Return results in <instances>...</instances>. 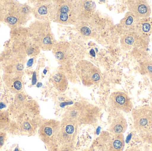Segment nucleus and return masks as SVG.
Wrapping results in <instances>:
<instances>
[{
    "mask_svg": "<svg viewBox=\"0 0 152 151\" xmlns=\"http://www.w3.org/2000/svg\"><path fill=\"white\" fill-rule=\"evenodd\" d=\"M100 114L98 107L87 101H80L69 106L63 118L74 121L79 126L96 123Z\"/></svg>",
    "mask_w": 152,
    "mask_h": 151,
    "instance_id": "f257e3e1",
    "label": "nucleus"
},
{
    "mask_svg": "<svg viewBox=\"0 0 152 151\" xmlns=\"http://www.w3.org/2000/svg\"><path fill=\"white\" fill-rule=\"evenodd\" d=\"M29 34L32 42L40 49L50 51L56 44L50 22L37 20L33 22L30 26Z\"/></svg>",
    "mask_w": 152,
    "mask_h": 151,
    "instance_id": "f03ea898",
    "label": "nucleus"
},
{
    "mask_svg": "<svg viewBox=\"0 0 152 151\" xmlns=\"http://www.w3.org/2000/svg\"><path fill=\"white\" fill-rule=\"evenodd\" d=\"M53 1L55 6L54 22L62 25H70L78 21V1L69 0Z\"/></svg>",
    "mask_w": 152,
    "mask_h": 151,
    "instance_id": "7ed1b4c3",
    "label": "nucleus"
},
{
    "mask_svg": "<svg viewBox=\"0 0 152 151\" xmlns=\"http://www.w3.org/2000/svg\"><path fill=\"white\" fill-rule=\"evenodd\" d=\"M76 71L83 85L90 86L99 83L102 79L101 70L89 61L81 60L77 63Z\"/></svg>",
    "mask_w": 152,
    "mask_h": 151,
    "instance_id": "20e7f679",
    "label": "nucleus"
},
{
    "mask_svg": "<svg viewBox=\"0 0 152 151\" xmlns=\"http://www.w3.org/2000/svg\"><path fill=\"white\" fill-rule=\"evenodd\" d=\"M78 126L74 121L63 118L60 121L59 131L54 144L58 143L65 149L71 146L75 139Z\"/></svg>",
    "mask_w": 152,
    "mask_h": 151,
    "instance_id": "39448f33",
    "label": "nucleus"
},
{
    "mask_svg": "<svg viewBox=\"0 0 152 151\" xmlns=\"http://www.w3.org/2000/svg\"><path fill=\"white\" fill-rule=\"evenodd\" d=\"M132 116L136 130L144 134L152 129V106L150 105L133 109Z\"/></svg>",
    "mask_w": 152,
    "mask_h": 151,
    "instance_id": "423d86ee",
    "label": "nucleus"
},
{
    "mask_svg": "<svg viewBox=\"0 0 152 151\" xmlns=\"http://www.w3.org/2000/svg\"><path fill=\"white\" fill-rule=\"evenodd\" d=\"M60 121L50 120L42 124L38 130L40 139L47 144H53L59 131Z\"/></svg>",
    "mask_w": 152,
    "mask_h": 151,
    "instance_id": "0eeeda50",
    "label": "nucleus"
},
{
    "mask_svg": "<svg viewBox=\"0 0 152 151\" xmlns=\"http://www.w3.org/2000/svg\"><path fill=\"white\" fill-rule=\"evenodd\" d=\"M32 13L38 20L45 22L53 20L55 15L54 1H41L32 9Z\"/></svg>",
    "mask_w": 152,
    "mask_h": 151,
    "instance_id": "6e6552de",
    "label": "nucleus"
},
{
    "mask_svg": "<svg viewBox=\"0 0 152 151\" xmlns=\"http://www.w3.org/2000/svg\"><path fill=\"white\" fill-rule=\"evenodd\" d=\"M32 9L27 5H21L14 8L8 15L5 16V20L10 25L14 27L21 25L28 20Z\"/></svg>",
    "mask_w": 152,
    "mask_h": 151,
    "instance_id": "1a4fd4ad",
    "label": "nucleus"
},
{
    "mask_svg": "<svg viewBox=\"0 0 152 151\" xmlns=\"http://www.w3.org/2000/svg\"><path fill=\"white\" fill-rule=\"evenodd\" d=\"M110 104L113 109L129 113L133 110V105L130 98L124 92H113L110 96Z\"/></svg>",
    "mask_w": 152,
    "mask_h": 151,
    "instance_id": "9d476101",
    "label": "nucleus"
},
{
    "mask_svg": "<svg viewBox=\"0 0 152 151\" xmlns=\"http://www.w3.org/2000/svg\"><path fill=\"white\" fill-rule=\"evenodd\" d=\"M129 11L138 18H147L151 16V9L147 1L145 0H130L126 2Z\"/></svg>",
    "mask_w": 152,
    "mask_h": 151,
    "instance_id": "9b49d317",
    "label": "nucleus"
},
{
    "mask_svg": "<svg viewBox=\"0 0 152 151\" xmlns=\"http://www.w3.org/2000/svg\"><path fill=\"white\" fill-rule=\"evenodd\" d=\"M3 79L6 87L12 93L18 94L22 90L21 74L4 73Z\"/></svg>",
    "mask_w": 152,
    "mask_h": 151,
    "instance_id": "f8f14e48",
    "label": "nucleus"
},
{
    "mask_svg": "<svg viewBox=\"0 0 152 151\" xmlns=\"http://www.w3.org/2000/svg\"><path fill=\"white\" fill-rule=\"evenodd\" d=\"M70 44L66 41L56 43L53 48V53L59 63L64 64L67 60L70 52Z\"/></svg>",
    "mask_w": 152,
    "mask_h": 151,
    "instance_id": "ddd939ff",
    "label": "nucleus"
},
{
    "mask_svg": "<svg viewBox=\"0 0 152 151\" xmlns=\"http://www.w3.org/2000/svg\"><path fill=\"white\" fill-rule=\"evenodd\" d=\"M142 36L135 31L124 34L121 39V49L124 51H128L132 49L137 45Z\"/></svg>",
    "mask_w": 152,
    "mask_h": 151,
    "instance_id": "4468645a",
    "label": "nucleus"
},
{
    "mask_svg": "<svg viewBox=\"0 0 152 151\" xmlns=\"http://www.w3.org/2000/svg\"><path fill=\"white\" fill-rule=\"evenodd\" d=\"M78 21L86 20L94 13L96 5L92 1H78Z\"/></svg>",
    "mask_w": 152,
    "mask_h": 151,
    "instance_id": "2eb2a0df",
    "label": "nucleus"
},
{
    "mask_svg": "<svg viewBox=\"0 0 152 151\" xmlns=\"http://www.w3.org/2000/svg\"><path fill=\"white\" fill-rule=\"evenodd\" d=\"M140 20L132 12H128L120 22L119 27L124 34L135 31L136 27Z\"/></svg>",
    "mask_w": 152,
    "mask_h": 151,
    "instance_id": "dca6fc26",
    "label": "nucleus"
},
{
    "mask_svg": "<svg viewBox=\"0 0 152 151\" xmlns=\"http://www.w3.org/2000/svg\"><path fill=\"white\" fill-rule=\"evenodd\" d=\"M127 128L126 120L123 115H120L114 119L110 126L109 131L113 135L123 134Z\"/></svg>",
    "mask_w": 152,
    "mask_h": 151,
    "instance_id": "f3484780",
    "label": "nucleus"
},
{
    "mask_svg": "<svg viewBox=\"0 0 152 151\" xmlns=\"http://www.w3.org/2000/svg\"><path fill=\"white\" fill-rule=\"evenodd\" d=\"M52 82L54 87L61 93L65 92L67 89L68 81L62 71H59L54 74L52 79Z\"/></svg>",
    "mask_w": 152,
    "mask_h": 151,
    "instance_id": "a211bd4d",
    "label": "nucleus"
},
{
    "mask_svg": "<svg viewBox=\"0 0 152 151\" xmlns=\"http://www.w3.org/2000/svg\"><path fill=\"white\" fill-rule=\"evenodd\" d=\"M135 32L141 36H145L152 33V19H140L136 27Z\"/></svg>",
    "mask_w": 152,
    "mask_h": 151,
    "instance_id": "6ab92c4d",
    "label": "nucleus"
},
{
    "mask_svg": "<svg viewBox=\"0 0 152 151\" xmlns=\"http://www.w3.org/2000/svg\"><path fill=\"white\" fill-rule=\"evenodd\" d=\"M124 146L125 140L123 135H113L109 140L108 151H123Z\"/></svg>",
    "mask_w": 152,
    "mask_h": 151,
    "instance_id": "aec40b11",
    "label": "nucleus"
},
{
    "mask_svg": "<svg viewBox=\"0 0 152 151\" xmlns=\"http://www.w3.org/2000/svg\"><path fill=\"white\" fill-rule=\"evenodd\" d=\"M34 120L24 121L21 125L20 129L23 132L27 134H32L36 129L37 123H34Z\"/></svg>",
    "mask_w": 152,
    "mask_h": 151,
    "instance_id": "412c9836",
    "label": "nucleus"
},
{
    "mask_svg": "<svg viewBox=\"0 0 152 151\" xmlns=\"http://www.w3.org/2000/svg\"><path fill=\"white\" fill-rule=\"evenodd\" d=\"M40 48L38 46L36 45L33 42H28L27 44L26 48V53L29 56H36L39 54L40 52Z\"/></svg>",
    "mask_w": 152,
    "mask_h": 151,
    "instance_id": "4be33fe9",
    "label": "nucleus"
},
{
    "mask_svg": "<svg viewBox=\"0 0 152 151\" xmlns=\"http://www.w3.org/2000/svg\"><path fill=\"white\" fill-rule=\"evenodd\" d=\"M141 72L142 74L152 78V61H146L141 64Z\"/></svg>",
    "mask_w": 152,
    "mask_h": 151,
    "instance_id": "5701e85b",
    "label": "nucleus"
},
{
    "mask_svg": "<svg viewBox=\"0 0 152 151\" xmlns=\"http://www.w3.org/2000/svg\"><path fill=\"white\" fill-rule=\"evenodd\" d=\"M9 115L6 112H0V125L3 129L8 128L10 124Z\"/></svg>",
    "mask_w": 152,
    "mask_h": 151,
    "instance_id": "b1692460",
    "label": "nucleus"
},
{
    "mask_svg": "<svg viewBox=\"0 0 152 151\" xmlns=\"http://www.w3.org/2000/svg\"><path fill=\"white\" fill-rule=\"evenodd\" d=\"M7 139L6 133L3 131L0 132V149L4 145Z\"/></svg>",
    "mask_w": 152,
    "mask_h": 151,
    "instance_id": "393cba45",
    "label": "nucleus"
},
{
    "mask_svg": "<svg viewBox=\"0 0 152 151\" xmlns=\"http://www.w3.org/2000/svg\"><path fill=\"white\" fill-rule=\"evenodd\" d=\"M4 9L3 8H2L1 6L0 5V20H2L3 19L5 18V16H4Z\"/></svg>",
    "mask_w": 152,
    "mask_h": 151,
    "instance_id": "a878e982",
    "label": "nucleus"
},
{
    "mask_svg": "<svg viewBox=\"0 0 152 151\" xmlns=\"http://www.w3.org/2000/svg\"><path fill=\"white\" fill-rule=\"evenodd\" d=\"M127 151H141L140 150H138L137 149H131L129 150H128Z\"/></svg>",
    "mask_w": 152,
    "mask_h": 151,
    "instance_id": "bb28decb",
    "label": "nucleus"
},
{
    "mask_svg": "<svg viewBox=\"0 0 152 151\" xmlns=\"http://www.w3.org/2000/svg\"><path fill=\"white\" fill-rule=\"evenodd\" d=\"M98 151L96 150H86V151Z\"/></svg>",
    "mask_w": 152,
    "mask_h": 151,
    "instance_id": "cd10ccee",
    "label": "nucleus"
},
{
    "mask_svg": "<svg viewBox=\"0 0 152 151\" xmlns=\"http://www.w3.org/2000/svg\"><path fill=\"white\" fill-rule=\"evenodd\" d=\"M2 131H3V129L1 127V125H0V132Z\"/></svg>",
    "mask_w": 152,
    "mask_h": 151,
    "instance_id": "c85d7f7f",
    "label": "nucleus"
},
{
    "mask_svg": "<svg viewBox=\"0 0 152 151\" xmlns=\"http://www.w3.org/2000/svg\"><path fill=\"white\" fill-rule=\"evenodd\" d=\"M151 79V81H152V79Z\"/></svg>",
    "mask_w": 152,
    "mask_h": 151,
    "instance_id": "c756f323",
    "label": "nucleus"
}]
</instances>
